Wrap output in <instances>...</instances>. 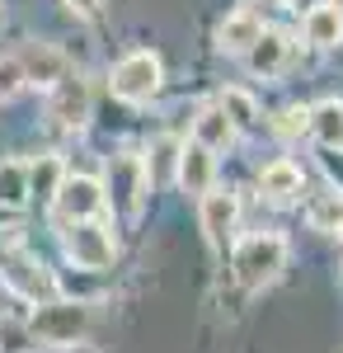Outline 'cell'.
Listing matches in <instances>:
<instances>
[{"label": "cell", "mask_w": 343, "mask_h": 353, "mask_svg": "<svg viewBox=\"0 0 343 353\" xmlns=\"http://www.w3.org/2000/svg\"><path fill=\"white\" fill-rule=\"evenodd\" d=\"M287 269V241L278 231H254V236H240L231 250V273L245 292H259L268 288L278 273Z\"/></svg>", "instance_id": "1"}, {"label": "cell", "mask_w": 343, "mask_h": 353, "mask_svg": "<svg viewBox=\"0 0 343 353\" xmlns=\"http://www.w3.org/2000/svg\"><path fill=\"white\" fill-rule=\"evenodd\" d=\"M94 325V311L90 301H76V297H52V301H38L33 316H28V334L48 349H71L80 344Z\"/></svg>", "instance_id": "2"}, {"label": "cell", "mask_w": 343, "mask_h": 353, "mask_svg": "<svg viewBox=\"0 0 343 353\" xmlns=\"http://www.w3.org/2000/svg\"><path fill=\"white\" fill-rule=\"evenodd\" d=\"M160 85H165V66H160L156 52H127L113 71H108V90H113V99H123V104H151L160 94Z\"/></svg>", "instance_id": "3"}, {"label": "cell", "mask_w": 343, "mask_h": 353, "mask_svg": "<svg viewBox=\"0 0 343 353\" xmlns=\"http://www.w3.org/2000/svg\"><path fill=\"white\" fill-rule=\"evenodd\" d=\"M104 203H108V193H104V184H99L94 174H66V179H61V189L52 193V212H56L61 226L99 221Z\"/></svg>", "instance_id": "4"}, {"label": "cell", "mask_w": 343, "mask_h": 353, "mask_svg": "<svg viewBox=\"0 0 343 353\" xmlns=\"http://www.w3.org/2000/svg\"><path fill=\"white\" fill-rule=\"evenodd\" d=\"M0 278L19 292V297H28L33 306L38 301H52L56 297V278L52 269L43 264V259H33V254H24V250H5L0 254Z\"/></svg>", "instance_id": "5"}, {"label": "cell", "mask_w": 343, "mask_h": 353, "mask_svg": "<svg viewBox=\"0 0 343 353\" xmlns=\"http://www.w3.org/2000/svg\"><path fill=\"white\" fill-rule=\"evenodd\" d=\"M61 245H66V254L76 259L80 269H108L118 259V241H113V231H108L104 221H76V226H66Z\"/></svg>", "instance_id": "6"}, {"label": "cell", "mask_w": 343, "mask_h": 353, "mask_svg": "<svg viewBox=\"0 0 343 353\" xmlns=\"http://www.w3.org/2000/svg\"><path fill=\"white\" fill-rule=\"evenodd\" d=\"M90 109H94V99H90V81L85 76H61L52 85V94H48V118L56 128H71V132L85 128Z\"/></svg>", "instance_id": "7"}, {"label": "cell", "mask_w": 343, "mask_h": 353, "mask_svg": "<svg viewBox=\"0 0 343 353\" xmlns=\"http://www.w3.org/2000/svg\"><path fill=\"white\" fill-rule=\"evenodd\" d=\"M202 208V231H207L211 250H226V241H236V226H240V193L236 189H211L198 198Z\"/></svg>", "instance_id": "8"}, {"label": "cell", "mask_w": 343, "mask_h": 353, "mask_svg": "<svg viewBox=\"0 0 343 353\" xmlns=\"http://www.w3.org/2000/svg\"><path fill=\"white\" fill-rule=\"evenodd\" d=\"M174 179H179V189L193 193V198L211 193V179H216V156H211V151H202L198 141H184V146H179V161H174Z\"/></svg>", "instance_id": "9"}, {"label": "cell", "mask_w": 343, "mask_h": 353, "mask_svg": "<svg viewBox=\"0 0 343 353\" xmlns=\"http://www.w3.org/2000/svg\"><path fill=\"white\" fill-rule=\"evenodd\" d=\"M287 61H291V38H287V33H278V28H264V33L254 38V48L245 52V66H249L254 76H264V81L282 76Z\"/></svg>", "instance_id": "10"}, {"label": "cell", "mask_w": 343, "mask_h": 353, "mask_svg": "<svg viewBox=\"0 0 343 353\" xmlns=\"http://www.w3.org/2000/svg\"><path fill=\"white\" fill-rule=\"evenodd\" d=\"M19 57V66H24V85H43V90H52L61 76H66V57L56 52L52 43H33L28 52H14Z\"/></svg>", "instance_id": "11"}, {"label": "cell", "mask_w": 343, "mask_h": 353, "mask_svg": "<svg viewBox=\"0 0 343 353\" xmlns=\"http://www.w3.org/2000/svg\"><path fill=\"white\" fill-rule=\"evenodd\" d=\"M259 189H264L268 203H296L301 189H306V174H301V165H291V161H273L259 174Z\"/></svg>", "instance_id": "12"}, {"label": "cell", "mask_w": 343, "mask_h": 353, "mask_svg": "<svg viewBox=\"0 0 343 353\" xmlns=\"http://www.w3.org/2000/svg\"><path fill=\"white\" fill-rule=\"evenodd\" d=\"M264 33V24H259V14L254 10H236V14H226L221 19V28H216V48L221 52H249L254 48V38Z\"/></svg>", "instance_id": "13"}, {"label": "cell", "mask_w": 343, "mask_h": 353, "mask_svg": "<svg viewBox=\"0 0 343 353\" xmlns=\"http://www.w3.org/2000/svg\"><path fill=\"white\" fill-rule=\"evenodd\" d=\"M193 141L216 156V151H226L236 141V123L216 109V104H207V109H198V118H193Z\"/></svg>", "instance_id": "14"}, {"label": "cell", "mask_w": 343, "mask_h": 353, "mask_svg": "<svg viewBox=\"0 0 343 353\" xmlns=\"http://www.w3.org/2000/svg\"><path fill=\"white\" fill-rule=\"evenodd\" d=\"M306 43L315 48V52H329V48H339L343 43V14L334 5H311V14H306Z\"/></svg>", "instance_id": "15"}, {"label": "cell", "mask_w": 343, "mask_h": 353, "mask_svg": "<svg viewBox=\"0 0 343 353\" xmlns=\"http://www.w3.org/2000/svg\"><path fill=\"white\" fill-rule=\"evenodd\" d=\"M306 132L315 137L324 151H343V99H320L311 109V128Z\"/></svg>", "instance_id": "16"}, {"label": "cell", "mask_w": 343, "mask_h": 353, "mask_svg": "<svg viewBox=\"0 0 343 353\" xmlns=\"http://www.w3.org/2000/svg\"><path fill=\"white\" fill-rule=\"evenodd\" d=\"M24 179H28V198H38V203H52V193L61 189V179H66V170L56 156H38L33 165H24Z\"/></svg>", "instance_id": "17"}, {"label": "cell", "mask_w": 343, "mask_h": 353, "mask_svg": "<svg viewBox=\"0 0 343 353\" xmlns=\"http://www.w3.org/2000/svg\"><path fill=\"white\" fill-rule=\"evenodd\" d=\"M306 221L315 231H343V193L339 189H324L306 203Z\"/></svg>", "instance_id": "18"}, {"label": "cell", "mask_w": 343, "mask_h": 353, "mask_svg": "<svg viewBox=\"0 0 343 353\" xmlns=\"http://www.w3.org/2000/svg\"><path fill=\"white\" fill-rule=\"evenodd\" d=\"M28 203V179L19 161H0V208H24Z\"/></svg>", "instance_id": "19"}, {"label": "cell", "mask_w": 343, "mask_h": 353, "mask_svg": "<svg viewBox=\"0 0 343 353\" xmlns=\"http://www.w3.org/2000/svg\"><path fill=\"white\" fill-rule=\"evenodd\" d=\"M216 109L226 113L236 128H254V99H249V94H240V90H226Z\"/></svg>", "instance_id": "20"}, {"label": "cell", "mask_w": 343, "mask_h": 353, "mask_svg": "<svg viewBox=\"0 0 343 353\" xmlns=\"http://www.w3.org/2000/svg\"><path fill=\"white\" fill-rule=\"evenodd\" d=\"M19 90H24V66H19V57H0V104H10Z\"/></svg>", "instance_id": "21"}, {"label": "cell", "mask_w": 343, "mask_h": 353, "mask_svg": "<svg viewBox=\"0 0 343 353\" xmlns=\"http://www.w3.org/2000/svg\"><path fill=\"white\" fill-rule=\"evenodd\" d=\"M174 161H179V141H169V137H160L156 146H151V156H146V184L156 179V170H169Z\"/></svg>", "instance_id": "22"}, {"label": "cell", "mask_w": 343, "mask_h": 353, "mask_svg": "<svg viewBox=\"0 0 343 353\" xmlns=\"http://www.w3.org/2000/svg\"><path fill=\"white\" fill-rule=\"evenodd\" d=\"M306 128H311V109H306V104H291V109L278 113V132L282 137H301Z\"/></svg>", "instance_id": "23"}, {"label": "cell", "mask_w": 343, "mask_h": 353, "mask_svg": "<svg viewBox=\"0 0 343 353\" xmlns=\"http://www.w3.org/2000/svg\"><path fill=\"white\" fill-rule=\"evenodd\" d=\"M61 5H66L71 14H99V5H104V0H61Z\"/></svg>", "instance_id": "24"}, {"label": "cell", "mask_w": 343, "mask_h": 353, "mask_svg": "<svg viewBox=\"0 0 343 353\" xmlns=\"http://www.w3.org/2000/svg\"><path fill=\"white\" fill-rule=\"evenodd\" d=\"M324 5H334V10H339V14H343V0H324Z\"/></svg>", "instance_id": "25"}, {"label": "cell", "mask_w": 343, "mask_h": 353, "mask_svg": "<svg viewBox=\"0 0 343 353\" xmlns=\"http://www.w3.org/2000/svg\"><path fill=\"white\" fill-rule=\"evenodd\" d=\"M339 236H343V231H339Z\"/></svg>", "instance_id": "26"}]
</instances>
